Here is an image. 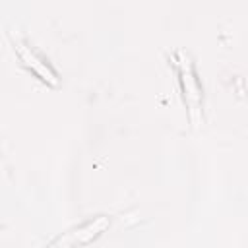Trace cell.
Instances as JSON below:
<instances>
[{
	"label": "cell",
	"instance_id": "cell-1",
	"mask_svg": "<svg viewBox=\"0 0 248 248\" xmlns=\"http://www.w3.org/2000/svg\"><path fill=\"white\" fill-rule=\"evenodd\" d=\"M178 74H180V81H182V89H184V101L188 105L190 120L194 124H198L200 122V112H202V89L198 85L194 66H192L190 58L184 52L178 54Z\"/></svg>",
	"mask_w": 248,
	"mask_h": 248
},
{
	"label": "cell",
	"instance_id": "cell-2",
	"mask_svg": "<svg viewBox=\"0 0 248 248\" xmlns=\"http://www.w3.org/2000/svg\"><path fill=\"white\" fill-rule=\"evenodd\" d=\"M14 48H16V52H17V56H19V60L31 70V72H35L43 81H46L48 85H56L58 83V78H56V74L46 66V62L45 60H41L27 45H23L21 41H16L14 39Z\"/></svg>",
	"mask_w": 248,
	"mask_h": 248
},
{
	"label": "cell",
	"instance_id": "cell-3",
	"mask_svg": "<svg viewBox=\"0 0 248 248\" xmlns=\"http://www.w3.org/2000/svg\"><path fill=\"white\" fill-rule=\"evenodd\" d=\"M107 225H108L107 217H97L95 221H91V223H87L85 227H81L79 231H76V234H74V240H72V242L85 244V242H89L91 238H95L97 234H101V232L107 229Z\"/></svg>",
	"mask_w": 248,
	"mask_h": 248
}]
</instances>
